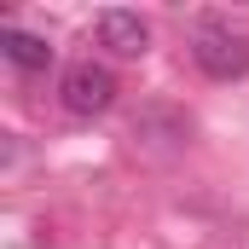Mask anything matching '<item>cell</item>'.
<instances>
[{
	"mask_svg": "<svg viewBox=\"0 0 249 249\" xmlns=\"http://www.w3.org/2000/svg\"><path fill=\"white\" fill-rule=\"evenodd\" d=\"M191 64L209 81H238V75H249V35H238L232 23L203 18L191 29Z\"/></svg>",
	"mask_w": 249,
	"mask_h": 249,
	"instance_id": "cell-1",
	"label": "cell"
},
{
	"mask_svg": "<svg viewBox=\"0 0 249 249\" xmlns=\"http://www.w3.org/2000/svg\"><path fill=\"white\" fill-rule=\"evenodd\" d=\"M58 105L70 116H105L116 105V70L110 64H93V58L70 64L58 75Z\"/></svg>",
	"mask_w": 249,
	"mask_h": 249,
	"instance_id": "cell-2",
	"label": "cell"
},
{
	"mask_svg": "<svg viewBox=\"0 0 249 249\" xmlns=\"http://www.w3.org/2000/svg\"><path fill=\"white\" fill-rule=\"evenodd\" d=\"M99 47H110L116 58H139V53L151 47V23H145L139 12L110 6V12H99Z\"/></svg>",
	"mask_w": 249,
	"mask_h": 249,
	"instance_id": "cell-3",
	"label": "cell"
},
{
	"mask_svg": "<svg viewBox=\"0 0 249 249\" xmlns=\"http://www.w3.org/2000/svg\"><path fill=\"white\" fill-rule=\"evenodd\" d=\"M0 58L12 64V70H23V75H41V70H53V41L47 35H29L18 23H0Z\"/></svg>",
	"mask_w": 249,
	"mask_h": 249,
	"instance_id": "cell-4",
	"label": "cell"
}]
</instances>
